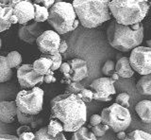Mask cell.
Listing matches in <instances>:
<instances>
[{
	"mask_svg": "<svg viewBox=\"0 0 151 140\" xmlns=\"http://www.w3.org/2000/svg\"><path fill=\"white\" fill-rule=\"evenodd\" d=\"M67 64L70 66L68 79L71 82H80L88 75V66L86 61L80 58H74Z\"/></svg>",
	"mask_w": 151,
	"mask_h": 140,
	"instance_id": "4fadbf2b",
	"label": "cell"
},
{
	"mask_svg": "<svg viewBox=\"0 0 151 140\" xmlns=\"http://www.w3.org/2000/svg\"><path fill=\"white\" fill-rule=\"evenodd\" d=\"M78 24H79V22H78V20L77 19V20L75 21L74 25H73V30H74L75 29H77V27H78Z\"/></svg>",
	"mask_w": 151,
	"mask_h": 140,
	"instance_id": "bcb514c9",
	"label": "cell"
},
{
	"mask_svg": "<svg viewBox=\"0 0 151 140\" xmlns=\"http://www.w3.org/2000/svg\"><path fill=\"white\" fill-rule=\"evenodd\" d=\"M115 103L120 105L124 108L129 109V95L127 93H120L119 95L116 97Z\"/></svg>",
	"mask_w": 151,
	"mask_h": 140,
	"instance_id": "f1b7e54d",
	"label": "cell"
},
{
	"mask_svg": "<svg viewBox=\"0 0 151 140\" xmlns=\"http://www.w3.org/2000/svg\"><path fill=\"white\" fill-rule=\"evenodd\" d=\"M114 67H115V63L111 60H108L102 67V73L107 78L111 77V74L114 72Z\"/></svg>",
	"mask_w": 151,
	"mask_h": 140,
	"instance_id": "1f68e13d",
	"label": "cell"
},
{
	"mask_svg": "<svg viewBox=\"0 0 151 140\" xmlns=\"http://www.w3.org/2000/svg\"><path fill=\"white\" fill-rule=\"evenodd\" d=\"M9 68H17L22 64V56L18 51H11L6 57Z\"/></svg>",
	"mask_w": 151,
	"mask_h": 140,
	"instance_id": "d4e9b609",
	"label": "cell"
},
{
	"mask_svg": "<svg viewBox=\"0 0 151 140\" xmlns=\"http://www.w3.org/2000/svg\"><path fill=\"white\" fill-rule=\"evenodd\" d=\"M0 140H18V137L11 134H0Z\"/></svg>",
	"mask_w": 151,
	"mask_h": 140,
	"instance_id": "b9f144b4",
	"label": "cell"
},
{
	"mask_svg": "<svg viewBox=\"0 0 151 140\" xmlns=\"http://www.w3.org/2000/svg\"><path fill=\"white\" fill-rule=\"evenodd\" d=\"M18 140H35V134L32 132L24 133L19 135Z\"/></svg>",
	"mask_w": 151,
	"mask_h": 140,
	"instance_id": "74e56055",
	"label": "cell"
},
{
	"mask_svg": "<svg viewBox=\"0 0 151 140\" xmlns=\"http://www.w3.org/2000/svg\"><path fill=\"white\" fill-rule=\"evenodd\" d=\"M54 3H55L54 0H38V1H34V4H37V5L42 4L41 6L45 7V9H47V10L53 6Z\"/></svg>",
	"mask_w": 151,
	"mask_h": 140,
	"instance_id": "e575fe53",
	"label": "cell"
},
{
	"mask_svg": "<svg viewBox=\"0 0 151 140\" xmlns=\"http://www.w3.org/2000/svg\"><path fill=\"white\" fill-rule=\"evenodd\" d=\"M126 133L125 132H119V133H117V137L119 140H123L125 137H126Z\"/></svg>",
	"mask_w": 151,
	"mask_h": 140,
	"instance_id": "7bdbcfd3",
	"label": "cell"
},
{
	"mask_svg": "<svg viewBox=\"0 0 151 140\" xmlns=\"http://www.w3.org/2000/svg\"><path fill=\"white\" fill-rule=\"evenodd\" d=\"M12 77V71L7 63L6 57L0 55V83L9 81Z\"/></svg>",
	"mask_w": 151,
	"mask_h": 140,
	"instance_id": "44dd1931",
	"label": "cell"
},
{
	"mask_svg": "<svg viewBox=\"0 0 151 140\" xmlns=\"http://www.w3.org/2000/svg\"><path fill=\"white\" fill-rule=\"evenodd\" d=\"M1 45H2V40L0 38V48H1Z\"/></svg>",
	"mask_w": 151,
	"mask_h": 140,
	"instance_id": "7dc6e473",
	"label": "cell"
},
{
	"mask_svg": "<svg viewBox=\"0 0 151 140\" xmlns=\"http://www.w3.org/2000/svg\"><path fill=\"white\" fill-rule=\"evenodd\" d=\"M76 17L77 15L72 4L57 1L48 10L47 21L60 35L73 30V25L77 20Z\"/></svg>",
	"mask_w": 151,
	"mask_h": 140,
	"instance_id": "5b68a950",
	"label": "cell"
},
{
	"mask_svg": "<svg viewBox=\"0 0 151 140\" xmlns=\"http://www.w3.org/2000/svg\"><path fill=\"white\" fill-rule=\"evenodd\" d=\"M18 82L23 88H33L44 82V77L33 69L32 64H23L17 69Z\"/></svg>",
	"mask_w": 151,
	"mask_h": 140,
	"instance_id": "7c38bea8",
	"label": "cell"
},
{
	"mask_svg": "<svg viewBox=\"0 0 151 140\" xmlns=\"http://www.w3.org/2000/svg\"><path fill=\"white\" fill-rule=\"evenodd\" d=\"M129 62L133 71L142 76L149 75L151 73V48L147 46H137L131 50Z\"/></svg>",
	"mask_w": 151,
	"mask_h": 140,
	"instance_id": "ba28073f",
	"label": "cell"
},
{
	"mask_svg": "<svg viewBox=\"0 0 151 140\" xmlns=\"http://www.w3.org/2000/svg\"><path fill=\"white\" fill-rule=\"evenodd\" d=\"M70 140H96V137L87 127H81L74 132Z\"/></svg>",
	"mask_w": 151,
	"mask_h": 140,
	"instance_id": "7402d4cb",
	"label": "cell"
},
{
	"mask_svg": "<svg viewBox=\"0 0 151 140\" xmlns=\"http://www.w3.org/2000/svg\"><path fill=\"white\" fill-rule=\"evenodd\" d=\"M41 57L42 58H47V59H50L51 62H52V66H51V71H55V70H58L61 64V55L60 53H56L55 55H46V54H42Z\"/></svg>",
	"mask_w": 151,
	"mask_h": 140,
	"instance_id": "83f0119b",
	"label": "cell"
},
{
	"mask_svg": "<svg viewBox=\"0 0 151 140\" xmlns=\"http://www.w3.org/2000/svg\"><path fill=\"white\" fill-rule=\"evenodd\" d=\"M108 130H109V127L106 124H104L103 122H101L100 124H98L96 126H93V127H91V132L93 134V135L96 137L103 136Z\"/></svg>",
	"mask_w": 151,
	"mask_h": 140,
	"instance_id": "f546056e",
	"label": "cell"
},
{
	"mask_svg": "<svg viewBox=\"0 0 151 140\" xmlns=\"http://www.w3.org/2000/svg\"><path fill=\"white\" fill-rule=\"evenodd\" d=\"M44 82H45L46 83H51V82H56V78L54 77L53 71H50L47 75L44 76Z\"/></svg>",
	"mask_w": 151,
	"mask_h": 140,
	"instance_id": "ab89813d",
	"label": "cell"
},
{
	"mask_svg": "<svg viewBox=\"0 0 151 140\" xmlns=\"http://www.w3.org/2000/svg\"><path fill=\"white\" fill-rule=\"evenodd\" d=\"M137 90L141 95L150 96L151 95V76H142L137 82Z\"/></svg>",
	"mask_w": 151,
	"mask_h": 140,
	"instance_id": "ffe728a7",
	"label": "cell"
},
{
	"mask_svg": "<svg viewBox=\"0 0 151 140\" xmlns=\"http://www.w3.org/2000/svg\"><path fill=\"white\" fill-rule=\"evenodd\" d=\"M135 111L141 120L145 123L151 122V101L148 100H142L136 104Z\"/></svg>",
	"mask_w": 151,
	"mask_h": 140,
	"instance_id": "ac0fdd59",
	"label": "cell"
},
{
	"mask_svg": "<svg viewBox=\"0 0 151 140\" xmlns=\"http://www.w3.org/2000/svg\"><path fill=\"white\" fill-rule=\"evenodd\" d=\"M46 129H47V134L53 137L58 136L60 134L63 132V124L57 119H50L49 124L47 125Z\"/></svg>",
	"mask_w": 151,
	"mask_h": 140,
	"instance_id": "cb8c5ba5",
	"label": "cell"
},
{
	"mask_svg": "<svg viewBox=\"0 0 151 140\" xmlns=\"http://www.w3.org/2000/svg\"><path fill=\"white\" fill-rule=\"evenodd\" d=\"M60 72L63 74V78L65 79H68V76H69V71H70V66L67 63H63L60 64ZM69 80V79H68Z\"/></svg>",
	"mask_w": 151,
	"mask_h": 140,
	"instance_id": "8d00e7d4",
	"label": "cell"
},
{
	"mask_svg": "<svg viewBox=\"0 0 151 140\" xmlns=\"http://www.w3.org/2000/svg\"><path fill=\"white\" fill-rule=\"evenodd\" d=\"M110 45L121 52H129L139 46L144 39V26L142 23L124 26L114 20L110 23L107 30Z\"/></svg>",
	"mask_w": 151,
	"mask_h": 140,
	"instance_id": "7a4b0ae2",
	"label": "cell"
},
{
	"mask_svg": "<svg viewBox=\"0 0 151 140\" xmlns=\"http://www.w3.org/2000/svg\"><path fill=\"white\" fill-rule=\"evenodd\" d=\"M123 140H151V135L144 131L136 130L127 134Z\"/></svg>",
	"mask_w": 151,
	"mask_h": 140,
	"instance_id": "4316f807",
	"label": "cell"
},
{
	"mask_svg": "<svg viewBox=\"0 0 151 140\" xmlns=\"http://www.w3.org/2000/svg\"><path fill=\"white\" fill-rule=\"evenodd\" d=\"M68 48V45L67 43L64 41V40H60V45H59V49H58V53H60V55L64 53L66 50Z\"/></svg>",
	"mask_w": 151,
	"mask_h": 140,
	"instance_id": "60d3db41",
	"label": "cell"
},
{
	"mask_svg": "<svg viewBox=\"0 0 151 140\" xmlns=\"http://www.w3.org/2000/svg\"><path fill=\"white\" fill-rule=\"evenodd\" d=\"M149 4L145 0H112L109 3V9L118 24L131 26L144 20Z\"/></svg>",
	"mask_w": 151,
	"mask_h": 140,
	"instance_id": "277c9868",
	"label": "cell"
},
{
	"mask_svg": "<svg viewBox=\"0 0 151 140\" xmlns=\"http://www.w3.org/2000/svg\"><path fill=\"white\" fill-rule=\"evenodd\" d=\"M110 79H111V80H112L113 82H115V81H118V80H119V76H118L115 72H113V73L111 74V76Z\"/></svg>",
	"mask_w": 151,
	"mask_h": 140,
	"instance_id": "ee69618b",
	"label": "cell"
},
{
	"mask_svg": "<svg viewBox=\"0 0 151 140\" xmlns=\"http://www.w3.org/2000/svg\"><path fill=\"white\" fill-rule=\"evenodd\" d=\"M42 32V26L40 23L33 22L30 24H25L22 26L18 31L19 38L27 44H32L36 42Z\"/></svg>",
	"mask_w": 151,
	"mask_h": 140,
	"instance_id": "5bb4252c",
	"label": "cell"
},
{
	"mask_svg": "<svg viewBox=\"0 0 151 140\" xmlns=\"http://www.w3.org/2000/svg\"><path fill=\"white\" fill-rule=\"evenodd\" d=\"M35 134V140H66L64 134L61 133L58 136L53 137L47 134V129L46 127L41 128Z\"/></svg>",
	"mask_w": 151,
	"mask_h": 140,
	"instance_id": "484cf974",
	"label": "cell"
},
{
	"mask_svg": "<svg viewBox=\"0 0 151 140\" xmlns=\"http://www.w3.org/2000/svg\"><path fill=\"white\" fill-rule=\"evenodd\" d=\"M52 62L50 59L47 58H42L40 57L39 59H37L32 64L33 69L35 70V72H37L41 76H45L51 71V66H52Z\"/></svg>",
	"mask_w": 151,
	"mask_h": 140,
	"instance_id": "d6986e66",
	"label": "cell"
},
{
	"mask_svg": "<svg viewBox=\"0 0 151 140\" xmlns=\"http://www.w3.org/2000/svg\"><path fill=\"white\" fill-rule=\"evenodd\" d=\"M102 122L113 132H125L131 123V115L129 109L116 103L103 109L101 113Z\"/></svg>",
	"mask_w": 151,
	"mask_h": 140,
	"instance_id": "52a82bcc",
	"label": "cell"
},
{
	"mask_svg": "<svg viewBox=\"0 0 151 140\" xmlns=\"http://www.w3.org/2000/svg\"><path fill=\"white\" fill-rule=\"evenodd\" d=\"M12 14V10L8 6L7 2L0 1V32L11 27V17Z\"/></svg>",
	"mask_w": 151,
	"mask_h": 140,
	"instance_id": "2e32d148",
	"label": "cell"
},
{
	"mask_svg": "<svg viewBox=\"0 0 151 140\" xmlns=\"http://www.w3.org/2000/svg\"><path fill=\"white\" fill-rule=\"evenodd\" d=\"M16 118L18 120V122L21 125H28L33 122V115H26L21 113L20 111L17 110V115H16Z\"/></svg>",
	"mask_w": 151,
	"mask_h": 140,
	"instance_id": "d6a6232c",
	"label": "cell"
},
{
	"mask_svg": "<svg viewBox=\"0 0 151 140\" xmlns=\"http://www.w3.org/2000/svg\"><path fill=\"white\" fill-rule=\"evenodd\" d=\"M17 107L15 101L0 102V120L4 123H12L16 119Z\"/></svg>",
	"mask_w": 151,
	"mask_h": 140,
	"instance_id": "9a60e30c",
	"label": "cell"
},
{
	"mask_svg": "<svg viewBox=\"0 0 151 140\" xmlns=\"http://www.w3.org/2000/svg\"><path fill=\"white\" fill-rule=\"evenodd\" d=\"M17 23H18V20H17L16 16L12 14V16L11 17V24L12 25V24H17Z\"/></svg>",
	"mask_w": 151,
	"mask_h": 140,
	"instance_id": "f6af8a7d",
	"label": "cell"
},
{
	"mask_svg": "<svg viewBox=\"0 0 151 140\" xmlns=\"http://www.w3.org/2000/svg\"><path fill=\"white\" fill-rule=\"evenodd\" d=\"M90 90L93 93V99L99 101H110L116 93L114 82L107 77L94 80L90 84Z\"/></svg>",
	"mask_w": 151,
	"mask_h": 140,
	"instance_id": "9c48e42d",
	"label": "cell"
},
{
	"mask_svg": "<svg viewBox=\"0 0 151 140\" xmlns=\"http://www.w3.org/2000/svg\"><path fill=\"white\" fill-rule=\"evenodd\" d=\"M60 37L54 30H45L38 37L36 44L42 54L55 55L58 53Z\"/></svg>",
	"mask_w": 151,
	"mask_h": 140,
	"instance_id": "8fae6325",
	"label": "cell"
},
{
	"mask_svg": "<svg viewBox=\"0 0 151 140\" xmlns=\"http://www.w3.org/2000/svg\"><path fill=\"white\" fill-rule=\"evenodd\" d=\"M102 122V118L100 115H93L90 118V126H96L98 124H100Z\"/></svg>",
	"mask_w": 151,
	"mask_h": 140,
	"instance_id": "d590c367",
	"label": "cell"
},
{
	"mask_svg": "<svg viewBox=\"0 0 151 140\" xmlns=\"http://www.w3.org/2000/svg\"><path fill=\"white\" fill-rule=\"evenodd\" d=\"M17 110L21 113L35 115L42 109L44 91L40 87H33L28 90H22L17 94L15 99Z\"/></svg>",
	"mask_w": 151,
	"mask_h": 140,
	"instance_id": "8992f818",
	"label": "cell"
},
{
	"mask_svg": "<svg viewBox=\"0 0 151 140\" xmlns=\"http://www.w3.org/2000/svg\"><path fill=\"white\" fill-rule=\"evenodd\" d=\"M114 72L117 74L118 76L121 78H130L133 76L134 71L132 70L129 58L127 57H121L119 60L117 61V63L115 64L114 67Z\"/></svg>",
	"mask_w": 151,
	"mask_h": 140,
	"instance_id": "e0dca14e",
	"label": "cell"
},
{
	"mask_svg": "<svg viewBox=\"0 0 151 140\" xmlns=\"http://www.w3.org/2000/svg\"><path fill=\"white\" fill-rule=\"evenodd\" d=\"M109 3L108 0H75L72 6L80 24L94 29L111 18Z\"/></svg>",
	"mask_w": 151,
	"mask_h": 140,
	"instance_id": "3957f363",
	"label": "cell"
},
{
	"mask_svg": "<svg viewBox=\"0 0 151 140\" xmlns=\"http://www.w3.org/2000/svg\"><path fill=\"white\" fill-rule=\"evenodd\" d=\"M50 104V119L59 120L64 132L74 133L86 122V105L78 95L64 93L55 97Z\"/></svg>",
	"mask_w": 151,
	"mask_h": 140,
	"instance_id": "6da1fadb",
	"label": "cell"
},
{
	"mask_svg": "<svg viewBox=\"0 0 151 140\" xmlns=\"http://www.w3.org/2000/svg\"><path fill=\"white\" fill-rule=\"evenodd\" d=\"M8 6L12 10L13 15H15L18 23L25 25L34 18V8L33 3L27 0H12L7 2Z\"/></svg>",
	"mask_w": 151,
	"mask_h": 140,
	"instance_id": "30bf717a",
	"label": "cell"
},
{
	"mask_svg": "<svg viewBox=\"0 0 151 140\" xmlns=\"http://www.w3.org/2000/svg\"><path fill=\"white\" fill-rule=\"evenodd\" d=\"M27 132H31V129L28 125H22L21 127H19L16 131V134H17V137L19 136L20 134H24V133H27Z\"/></svg>",
	"mask_w": 151,
	"mask_h": 140,
	"instance_id": "f35d334b",
	"label": "cell"
},
{
	"mask_svg": "<svg viewBox=\"0 0 151 140\" xmlns=\"http://www.w3.org/2000/svg\"><path fill=\"white\" fill-rule=\"evenodd\" d=\"M83 85L78 82H71L70 84H68L67 88H66V92L65 94H74V95H78V93L83 89Z\"/></svg>",
	"mask_w": 151,
	"mask_h": 140,
	"instance_id": "4dcf8cb0",
	"label": "cell"
},
{
	"mask_svg": "<svg viewBox=\"0 0 151 140\" xmlns=\"http://www.w3.org/2000/svg\"><path fill=\"white\" fill-rule=\"evenodd\" d=\"M78 96L81 99V100L84 102H91L93 99V93L91 92L90 89H86V88H83V89L80 91Z\"/></svg>",
	"mask_w": 151,
	"mask_h": 140,
	"instance_id": "836d02e7",
	"label": "cell"
},
{
	"mask_svg": "<svg viewBox=\"0 0 151 140\" xmlns=\"http://www.w3.org/2000/svg\"><path fill=\"white\" fill-rule=\"evenodd\" d=\"M33 8H34V21L37 23H42L47 20L48 18V10L41 5L33 3Z\"/></svg>",
	"mask_w": 151,
	"mask_h": 140,
	"instance_id": "603a6c76",
	"label": "cell"
}]
</instances>
